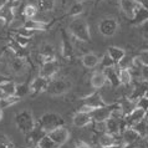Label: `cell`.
Wrapping results in <instances>:
<instances>
[{
    "mask_svg": "<svg viewBox=\"0 0 148 148\" xmlns=\"http://www.w3.org/2000/svg\"><path fill=\"white\" fill-rule=\"evenodd\" d=\"M136 1H137L141 6L147 8V9H148V0H136Z\"/></svg>",
    "mask_w": 148,
    "mask_h": 148,
    "instance_id": "cell-46",
    "label": "cell"
},
{
    "mask_svg": "<svg viewBox=\"0 0 148 148\" xmlns=\"http://www.w3.org/2000/svg\"><path fill=\"white\" fill-rule=\"evenodd\" d=\"M118 77H120V84L123 86L131 85V82L133 80V76L128 67H121L118 70Z\"/></svg>",
    "mask_w": 148,
    "mask_h": 148,
    "instance_id": "cell-28",
    "label": "cell"
},
{
    "mask_svg": "<svg viewBox=\"0 0 148 148\" xmlns=\"http://www.w3.org/2000/svg\"><path fill=\"white\" fill-rule=\"evenodd\" d=\"M145 114H146V111L136 107L132 112L128 113L127 116H125V118H123V121L126 123V127H132L133 125H136L137 122L141 121L142 118H145Z\"/></svg>",
    "mask_w": 148,
    "mask_h": 148,
    "instance_id": "cell-18",
    "label": "cell"
},
{
    "mask_svg": "<svg viewBox=\"0 0 148 148\" xmlns=\"http://www.w3.org/2000/svg\"><path fill=\"white\" fill-rule=\"evenodd\" d=\"M15 125L18 127V130L24 134H26L30 131L34 130L36 126V122H35V118L32 116L31 111L24 110L21 112H19L15 116Z\"/></svg>",
    "mask_w": 148,
    "mask_h": 148,
    "instance_id": "cell-3",
    "label": "cell"
},
{
    "mask_svg": "<svg viewBox=\"0 0 148 148\" xmlns=\"http://www.w3.org/2000/svg\"><path fill=\"white\" fill-rule=\"evenodd\" d=\"M98 143H100L101 147H107V146L117 145V143H120V142H117V139H116V137H114L113 134H110L107 132H105V133H102L100 136Z\"/></svg>",
    "mask_w": 148,
    "mask_h": 148,
    "instance_id": "cell-29",
    "label": "cell"
},
{
    "mask_svg": "<svg viewBox=\"0 0 148 148\" xmlns=\"http://www.w3.org/2000/svg\"><path fill=\"white\" fill-rule=\"evenodd\" d=\"M120 105V110H121V112L123 116H127L128 113H131L132 111L136 108V100H125V101H122L121 103H118Z\"/></svg>",
    "mask_w": 148,
    "mask_h": 148,
    "instance_id": "cell-32",
    "label": "cell"
},
{
    "mask_svg": "<svg viewBox=\"0 0 148 148\" xmlns=\"http://www.w3.org/2000/svg\"><path fill=\"white\" fill-rule=\"evenodd\" d=\"M103 73L106 76V80L110 82V85L112 87H118L121 84H120V77H118V70L112 66V67H107L103 70Z\"/></svg>",
    "mask_w": 148,
    "mask_h": 148,
    "instance_id": "cell-21",
    "label": "cell"
},
{
    "mask_svg": "<svg viewBox=\"0 0 148 148\" xmlns=\"http://www.w3.org/2000/svg\"><path fill=\"white\" fill-rule=\"evenodd\" d=\"M8 79L5 76H3V75H0V84H1V82H4V81H6Z\"/></svg>",
    "mask_w": 148,
    "mask_h": 148,
    "instance_id": "cell-49",
    "label": "cell"
},
{
    "mask_svg": "<svg viewBox=\"0 0 148 148\" xmlns=\"http://www.w3.org/2000/svg\"><path fill=\"white\" fill-rule=\"evenodd\" d=\"M122 123H123V120H121V117L112 116V114H111L107 120L105 121V131L110 134L116 136L123 130Z\"/></svg>",
    "mask_w": 148,
    "mask_h": 148,
    "instance_id": "cell-10",
    "label": "cell"
},
{
    "mask_svg": "<svg viewBox=\"0 0 148 148\" xmlns=\"http://www.w3.org/2000/svg\"><path fill=\"white\" fill-rule=\"evenodd\" d=\"M106 82H107V80H106V76H105L103 71H96V72L92 73V76H91V86H92V88L100 90L106 85Z\"/></svg>",
    "mask_w": 148,
    "mask_h": 148,
    "instance_id": "cell-25",
    "label": "cell"
},
{
    "mask_svg": "<svg viewBox=\"0 0 148 148\" xmlns=\"http://www.w3.org/2000/svg\"><path fill=\"white\" fill-rule=\"evenodd\" d=\"M81 61H82V65L87 69H95L98 64H100L98 56L96 54H93V52H87V54H85L82 56Z\"/></svg>",
    "mask_w": 148,
    "mask_h": 148,
    "instance_id": "cell-26",
    "label": "cell"
},
{
    "mask_svg": "<svg viewBox=\"0 0 148 148\" xmlns=\"http://www.w3.org/2000/svg\"><path fill=\"white\" fill-rule=\"evenodd\" d=\"M46 134L47 133L45 132L42 128H41L38 123H36L35 128L25 134V143H26V146H30V147L38 146L39 142L41 141V138H42L44 136H46Z\"/></svg>",
    "mask_w": 148,
    "mask_h": 148,
    "instance_id": "cell-9",
    "label": "cell"
},
{
    "mask_svg": "<svg viewBox=\"0 0 148 148\" xmlns=\"http://www.w3.org/2000/svg\"><path fill=\"white\" fill-rule=\"evenodd\" d=\"M72 87L71 81L67 79H56V80H50L49 86L46 88V92L51 96H61L69 92Z\"/></svg>",
    "mask_w": 148,
    "mask_h": 148,
    "instance_id": "cell-4",
    "label": "cell"
},
{
    "mask_svg": "<svg viewBox=\"0 0 148 148\" xmlns=\"http://www.w3.org/2000/svg\"><path fill=\"white\" fill-rule=\"evenodd\" d=\"M30 148H40L39 146H35V147H30Z\"/></svg>",
    "mask_w": 148,
    "mask_h": 148,
    "instance_id": "cell-53",
    "label": "cell"
},
{
    "mask_svg": "<svg viewBox=\"0 0 148 148\" xmlns=\"http://www.w3.org/2000/svg\"><path fill=\"white\" fill-rule=\"evenodd\" d=\"M79 1H85V0H79Z\"/></svg>",
    "mask_w": 148,
    "mask_h": 148,
    "instance_id": "cell-56",
    "label": "cell"
},
{
    "mask_svg": "<svg viewBox=\"0 0 148 148\" xmlns=\"http://www.w3.org/2000/svg\"><path fill=\"white\" fill-rule=\"evenodd\" d=\"M91 122H92V118H91V116H90V113L85 112V111H77L72 117L73 126L79 127V128H82V127L91 125Z\"/></svg>",
    "mask_w": 148,
    "mask_h": 148,
    "instance_id": "cell-17",
    "label": "cell"
},
{
    "mask_svg": "<svg viewBox=\"0 0 148 148\" xmlns=\"http://www.w3.org/2000/svg\"><path fill=\"white\" fill-rule=\"evenodd\" d=\"M15 19V10L11 8L8 3H4L0 6V23L10 25Z\"/></svg>",
    "mask_w": 148,
    "mask_h": 148,
    "instance_id": "cell-15",
    "label": "cell"
},
{
    "mask_svg": "<svg viewBox=\"0 0 148 148\" xmlns=\"http://www.w3.org/2000/svg\"><path fill=\"white\" fill-rule=\"evenodd\" d=\"M49 24L47 21L45 20H36V19H26L25 23L23 24V27L27 29V30H31V31H46V29L49 27Z\"/></svg>",
    "mask_w": 148,
    "mask_h": 148,
    "instance_id": "cell-16",
    "label": "cell"
},
{
    "mask_svg": "<svg viewBox=\"0 0 148 148\" xmlns=\"http://www.w3.org/2000/svg\"><path fill=\"white\" fill-rule=\"evenodd\" d=\"M143 96H146V97H148V87L146 88V91H145V95H143Z\"/></svg>",
    "mask_w": 148,
    "mask_h": 148,
    "instance_id": "cell-52",
    "label": "cell"
},
{
    "mask_svg": "<svg viewBox=\"0 0 148 148\" xmlns=\"http://www.w3.org/2000/svg\"><path fill=\"white\" fill-rule=\"evenodd\" d=\"M69 32L75 39L84 41V42H88L91 40V34H90V27L87 23L80 16L73 18L72 21L69 24Z\"/></svg>",
    "mask_w": 148,
    "mask_h": 148,
    "instance_id": "cell-1",
    "label": "cell"
},
{
    "mask_svg": "<svg viewBox=\"0 0 148 148\" xmlns=\"http://www.w3.org/2000/svg\"><path fill=\"white\" fill-rule=\"evenodd\" d=\"M0 59H1V52H0Z\"/></svg>",
    "mask_w": 148,
    "mask_h": 148,
    "instance_id": "cell-55",
    "label": "cell"
},
{
    "mask_svg": "<svg viewBox=\"0 0 148 148\" xmlns=\"http://www.w3.org/2000/svg\"><path fill=\"white\" fill-rule=\"evenodd\" d=\"M100 64L102 65V67L103 69H107V67H112V66H114V62L112 61V59L110 57V55L106 52V54L103 55V57L100 60Z\"/></svg>",
    "mask_w": 148,
    "mask_h": 148,
    "instance_id": "cell-41",
    "label": "cell"
},
{
    "mask_svg": "<svg viewBox=\"0 0 148 148\" xmlns=\"http://www.w3.org/2000/svg\"><path fill=\"white\" fill-rule=\"evenodd\" d=\"M120 6H121V10L126 14L127 18L132 19L134 15V11L137 10L139 4L136 0H120Z\"/></svg>",
    "mask_w": 148,
    "mask_h": 148,
    "instance_id": "cell-19",
    "label": "cell"
},
{
    "mask_svg": "<svg viewBox=\"0 0 148 148\" xmlns=\"http://www.w3.org/2000/svg\"><path fill=\"white\" fill-rule=\"evenodd\" d=\"M40 148H60L59 145H56V143L52 141V139L49 137V136H44L42 138H41V141L39 142V145H38Z\"/></svg>",
    "mask_w": 148,
    "mask_h": 148,
    "instance_id": "cell-36",
    "label": "cell"
},
{
    "mask_svg": "<svg viewBox=\"0 0 148 148\" xmlns=\"http://www.w3.org/2000/svg\"><path fill=\"white\" fill-rule=\"evenodd\" d=\"M125 146V143H117V145H112V146H107V147H102V148H122Z\"/></svg>",
    "mask_w": 148,
    "mask_h": 148,
    "instance_id": "cell-47",
    "label": "cell"
},
{
    "mask_svg": "<svg viewBox=\"0 0 148 148\" xmlns=\"http://www.w3.org/2000/svg\"><path fill=\"white\" fill-rule=\"evenodd\" d=\"M118 21L116 18H112V16H107V18L101 19V21L98 23V31H100L101 35L106 36V38H110V36H113L118 30Z\"/></svg>",
    "mask_w": 148,
    "mask_h": 148,
    "instance_id": "cell-5",
    "label": "cell"
},
{
    "mask_svg": "<svg viewBox=\"0 0 148 148\" xmlns=\"http://www.w3.org/2000/svg\"><path fill=\"white\" fill-rule=\"evenodd\" d=\"M38 9L41 13H50L55 9V0H38Z\"/></svg>",
    "mask_w": 148,
    "mask_h": 148,
    "instance_id": "cell-30",
    "label": "cell"
},
{
    "mask_svg": "<svg viewBox=\"0 0 148 148\" xmlns=\"http://www.w3.org/2000/svg\"><path fill=\"white\" fill-rule=\"evenodd\" d=\"M40 59L42 60V62L56 60L55 47L52 46L51 44H44L42 47H41V51H40Z\"/></svg>",
    "mask_w": 148,
    "mask_h": 148,
    "instance_id": "cell-24",
    "label": "cell"
},
{
    "mask_svg": "<svg viewBox=\"0 0 148 148\" xmlns=\"http://www.w3.org/2000/svg\"><path fill=\"white\" fill-rule=\"evenodd\" d=\"M61 54H62L64 59H71L73 56V46L72 42L70 41V38L67 32L62 30L61 31Z\"/></svg>",
    "mask_w": 148,
    "mask_h": 148,
    "instance_id": "cell-13",
    "label": "cell"
},
{
    "mask_svg": "<svg viewBox=\"0 0 148 148\" xmlns=\"http://www.w3.org/2000/svg\"><path fill=\"white\" fill-rule=\"evenodd\" d=\"M107 103L102 100V96L100 93L95 92L92 95H90L88 97L84 98V106L80 108V111H85V112H91L92 110L97 108V107H102V106H106Z\"/></svg>",
    "mask_w": 148,
    "mask_h": 148,
    "instance_id": "cell-7",
    "label": "cell"
},
{
    "mask_svg": "<svg viewBox=\"0 0 148 148\" xmlns=\"http://www.w3.org/2000/svg\"><path fill=\"white\" fill-rule=\"evenodd\" d=\"M141 138L139 134L136 132L132 127H126L122 131V141L125 145H132V143H137V141Z\"/></svg>",
    "mask_w": 148,
    "mask_h": 148,
    "instance_id": "cell-23",
    "label": "cell"
},
{
    "mask_svg": "<svg viewBox=\"0 0 148 148\" xmlns=\"http://www.w3.org/2000/svg\"><path fill=\"white\" fill-rule=\"evenodd\" d=\"M9 67L14 75H23L24 72H26V69H27L26 59L15 56L9 61Z\"/></svg>",
    "mask_w": 148,
    "mask_h": 148,
    "instance_id": "cell-14",
    "label": "cell"
},
{
    "mask_svg": "<svg viewBox=\"0 0 148 148\" xmlns=\"http://www.w3.org/2000/svg\"><path fill=\"white\" fill-rule=\"evenodd\" d=\"M38 125L46 133H49L50 131L57 128V127L65 126V120L62 118V116H60V114L56 112H46L40 117Z\"/></svg>",
    "mask_w": 148,
    "mask_h": 148,
    "instance_id": "cell-2",
    "label": "cell"
},
{
    "mask_svg": "<svg viewBox=\"0 0 148 148\" xmlns=\"http://www.w3.org/2000/svg\"><path fill=\"white\" fill-rule=\"evenodd\" d=\"M57 71H59V64H57L56 60L46 61V62H42V65H41L39 75L51 80V79H54V76L57 73Z\"/></svg>",
    "mask_w": 148,
    "mask_h": 148,
    "instance_id": "cell-11",
    "label": "cell"
},
{
    "mask_svg": "<svg viewBox=\"0 0 148 148\" xmlns=\"http://www.w3.org/2000/svg\"><path fill=\"white\" fill-rule=\"evenodd\" d=\"M146 148H148V141L146 142Z\"/></svg>",
    "mask_w": 148,
    "mask_h": 148,
    "instance_id": "cell-54",
    "label": "cell"
},
{
    "mask_svg": "<svg viewBox=\"0 0 148 148\" xmlns=\"http://www.w3.org/2000/svg\"><path fill=\"white\" fill-rule=\"evenodd\" d=\"M141 79L148 82V65H142L141 67Z\"/></svg>",
    "mask_w": 148,
    "mask_h": 148,
    "instance_id": "cell-44",
    "label": "cell"
},
{
    "mask_svg": "<svg viewBox=\"0 0 148 148\" xmlns=\"http://www.w3.org/2000/svg\"><path fill=\"white\" fill-rule=\"evenodd\" d=\"M132 128L139 134L141 138H147L148 137V120L147 118H142L139 122L132 126Z\"/></svg>",
    "mask_w": 148,
    "mask_h": 148,
    "instance_id": "cell-27",
    "label": "cell"
},
{
    "mask_svg": "<svg viewBox=\"0 0 148 148\" xmlns=\"http://www.w3.org/2000/svg\"><path fill=\"white\" fill-rule=\"evenodd\" d=\"M0 148H15V146L5 134H0Z\"/></svg>",
    "mask_w": 148,
    "mask_h": 148,
    "instance_id": "cell-40",
    "label": "cell"
},
{
    "mask_svg": "<svg viewBox=\"0 0 148 148\" xmlns=\"http://www.w3.org/2000/svg\"><path fill=\"white\" fill-rule=\"evenodd\" d=\"M13 41L16 42L18 45H20L21 47H26L29 44H30V38L27 36H23V35H19V34H14L13 35Z\"/></svg>",
    "mask_w": 148,
    "mask_h": 148,
    "instance_id": "cell-38",
    "label": "cell"
},
{
    "mask_svg": "<svg viewBox=\"0 0 148 148\" xmlns=\"http://www.w3.org/2000/svg\"><path fill=\"white\" fill-rule=\"evenodd\" d=\"M107 54L110 55V57L112 59V61L114 62V65H118L121 61L126 57V51L125 49L118 47V46H110L107 49Z\"/></svg>",
    "mask_w": 148,
    "mask_h": 148,
    "instance_id": "cell-22",
    "label": "cell"
},
{
    "mask_svg": "<svg viewBox=\"0 0 148 148\" xmlns=\"http://www.w3.org/2000/svg\"><path fill=\"white\" fill-rule=\"evenodd\" d=\"M82 13H84V5H82V3H76L73 4V5L70 8V11H69V15L72 16V18H77V16H80Z\"/></svg>",
    "mask_w": 148,
    "mask_h": 148,
    "instance_id": "cell-37",
    "label": "cell"
},
{
    "mask_svg": "<svg viewBox=\"0 0 148 148\" xmlns=\"http://www.w3.org/2000/svg\"><path fill=\"white\" fill-rule=\"evenodd\" d=\"M76 148H92V147L90 146L88 143H86L84 141H80V142L76 143Z\"/></svg>",
    "mask_w": 148,
    "mask_h": 148,
    "instance_id": "cell-45",
    "label": "cell"
},
{
    "mask_svg": "<svg viewBox=\"0 0 148 148\" xmlns=\"http://www.w3.org/2000/svg\"><path fill=\"white\" fill-rule=\"evenodd\" d=\"M49 82H50L49 79L39 75L38 77H35V79L30 82V93L38 95L41 92H45L49 86Z\"/></svg>",
    "mask_w": 148,
    "mask_h": 148,
    "instance_id": "cell-12",
    "label": "cell"
},
{
    "mask_svg": "<svg viewBox=\"0 0 148 148\" xmlns=\"http://www.w3.org/2000/svg\"><path fill=\"white\" fill-rule=\"evenodd\" d=\"M132 20V24L133 25H137V26H141L143 23H146L148 20V9L147 8H143L139 5L137 8V10L134 11V15L133 18L131 19Z\"/></svg>",
    "mask_w": 148,
    "mask_h": 148,
    "instance_id": "cell-20",
    "label": "cell"
},
{
    "mask_svg": "<svg viewBox=\"0 0 148 148\" xmlns=\"http://www.w3.org/2000/svg\"><path fill=\"white\" fill-rule=\"evenodd\" d=\"M30 93V82H24V84H16L15 87V96L23 98Z\"/></svg>",
    "mask_w": 148,
    "mask_h": 148,
    "instance_id": "cell-33",
    "label": "cell"
},
{
    "mask_svg": "<svg viewBox=\"0 0 148 148\" xmlns=\"http://www.w3.org/2000/svg\"><path fill=\"white\" fill-rule=\"evenodd\" d=\"M47 136L56 145H59L61 147L70 139V131L65 126H61V127H57V128L50 131V132L47 133Z\"/></svg>",
    "mask_w": 148,
    "mask_h": 148,
    "instance_id": "cell-8",
    "label": "cell"
},
{
    "mask_svg": "<svg viewBox=\"0 0 148 148\" xmlns=\"http://www.w3.org/2000/svg\"><path fill=\"white\" fill-rule=\"evenodd\" d=\"M4 96H5V95H4V92L1 91V90H0V100H1V98H3Z\"/></svg>",
    "mask_w": 148,
    "mask_h": 148,
    "instance_id": "cell-51",
    "label": "cell"
},
{
    "mask_svg": "<svg viewBox=\"0 0 148 148\" xmlns=\"http://www.w3.org/2000/svg\"><path fill=\"white\" fill-rule=\"evenodd\" d=\"M118 106H120L118 103H112L102 106V107H97L90 112V116H91L93 122H105L112 114L113 110H116Z\"/></svg>",
    "mask_w": 148,
    "mask_h": 148,
    "instance_id": "cell-6",
    "label": "cell"
},
{
    "mask_svg": "<svg viewBox=\"0 0 148 148\" xmlns=\"http://www.w3.org/2000/svg\"><path fill=\"white\" fill-rule=\"evenodd\" d=\"M15 87H16V84L10 80H6L0 84V90L4 92L5 96H13V95H15Z\"/></svg>",
    "mask_w": 148,
    "mask_h": 148,
    "instance_id": "cell-31",
    "label": "cell"
},
{
    "mask_svg": "<svg viewBox=\"0 0 148 148\" xmlns=\"http://www.w3.org/2000/svg\"><path fill=\"white\" fill-rule=\"evenodd\" d=\"M136 107L137 108H141L143 111H147L148 110V97L146 96H141L136 100Z\"/></svg>",
    "mask_w": 148,
    "mask_h": 148,
    "instance_id": "cell-39",
    "label": "cell"
},
{
    "mask_svg": "<svg viewBox=\"0 0 148 148\" xmlns=\"http://www.w3.org/2000/svg\"><path fill=\"white\" fill-rule=\"evenodd\" d=\"M21 100V98H19L18 96H4L1 100H0V108L1 110H6L8 107H10V106H13L15 103H18V102Z\"/></svg>",
    "mask_w": 148,
    "mask_h": 148,
    "instance_id": "cell-34",
    "label": "cell"
},
{
    "mask_svg": "<svg viewBox=\"0 0 148 148\" xmlns=\"http://www.w3.org/2000/svg\"><path fill=\"white\" fill-rule=\"evenodd\" d=\"M122 148H136V143H132V145H125Z\"/></svg>",
    "mask_w": 148,
    "mask_h": 148,
    "instance_id": "cell-48",
    "label": "cell"
},
{
    "mask_svg": "<svg viewBox=\"0 0 148 148\" xmlns=\"http://www.w3.org/2000/svg\"><path fill=\"white\" fill-rule=\"evenodd\" d=\"M139 29H141V35L142 38L145 39L146 42H148V20L146 23H143L141 26H139Z\"/></svg>",
    "mask_w": 148,
    "mask_h": 148,
    "instance_id": "cell-42",
    "label": "cell"
},
{
    "mask_svg": "<svg viewBox=\"0 0 148 148\" xmlns=\"http://www.w3.org/2000/svg\"><path fill=\"white\" fill-rule=\"evenodd\" d=\"M38 13H39L38 6L32 5V4H27V5H25V8H24V10H23V14L26 19H35Z\"/></svg>",
    "mask_w": 148,
    "mask_h": 148,
    "instance_id": "cell-35",
    "label": "cell"
},
{
    "mask_svg": "<svg viewBox=\"0 0 148 148\" xmlns=\"http://www.w3.org/2000/svg\"><path fill=\"white\" fill-rule=\"evenodd\" d=\"M3 111H4V110H1V108H0V121H1V120H3V116H4Z\"/></svg>",
    "mask_w": 148,
    "mask_h": 148,
    "instance_id": "cell-50",
    "label": "cell"
},
{
    "mask_svg": "<svg viewBox=\"0 0 148 148\" xmlns=\"http://www.w3.org/2000/svg\"><path fill=\"white\" fill-rule=\"evenodd\" d=\"M138 59L142 62V65H148V50H143L139 52Z\"/></svg>",
    "mask_w": 148,
    "mask_h": 148,
    "instance_id": "cell-43",
    "label": "cell"
}]
</instances>
